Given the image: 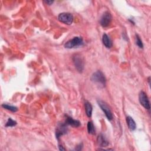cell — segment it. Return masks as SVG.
<instances>
[{
	"label": "cell",
	"mask_w": 151,
	"mask_h": 151,
	"mask_svg": "<svg viewBox=\"0 0 151 151\" xmlns=\"http://www.w3.org/2000/svg\"><path fill=\"white\" fill-rule=\"evenodd\" d=\"M91 80L93 82L98 84L102 88L104 87L106 85V78L104 74L100 71H97L94 73L92 76Z\"/></svg>",
	"instance_id": "1"
},
{
	"label": "cell",
	"mask_w": 151,
	"mask_h": 151,
	"mask_svg": "<svg viewBox=\"0 0 151 151\" xmlns=\"http://www.w3.org/2000/svg\"><path fill=\"white\" fill-rule=\"evenodd\" d=\"M83 40L82 37H75L67 41L64 44V47L67 49L77 48L83 45Z\"/></svg>",
	"instance_id": "2"
},
{
	"label": "cell",
	"mask_w": 151,
	"mask_h": 151,
	"mask_svg": "<svg viewBox=\"0 0 151 151\" xmlns=\"http://www.w3.org/2000/svg\"><path fill=\"white\" fill-rule=\"evenodd\" d=\"M58 19L60 22L67 25H71L73 21V16L69 13H62L58 16Z\"/></svg>",
	"instance_id": "3"
},
{
	"label": "cell",
	"mask_w": 151,
	"mask_h": 151,
	"mask_svg": "<svg viewBox=\"0 0 151 151\" xmlns=\"http://www.w3.org/2000/svg\"><path fill=\"white\" fill-rule=\"evenodd\" d=\"M98 103L99 106L100 107L101 109L104 113L106 117L107 118V119H108L109 121L112 120L113 115H112V112L109 108V107L107 106V104L105 102H104L102 100L98 101Z\"/></svg>",
	"instance_id": "4"
},
{
	"label": "cell",
	"mask_w": 151,
	"mask_h": 151,
	"mask_svg": "<svg viewBox=\"0 0 151 151\" xmlns=\"http://www.w3.org/2000/svg\"><path fill=\"white\" fill-rule=\"evenodd\" d=\"M139 100L141 104L145 107L146 109L149 110L150 108V102L149 100V99L148 98V96L146 94L143 92L141 91L139 94Z\"/></svg>",
	"instance_id": "5"
},
{
	"label": "cell",
	"mask_w": 151,
	"mask_h": 151,
	"mask_svg": "<svg viewBox=\"0 0 151 151\" xmlns=\"http://www.w3.org/2000/svg\"><path fill=\"white\" fill-rule=\"evenodd\" d=\"M73 61L75 67L76 68L78 71L82 73L84 69V62L80 56L79 55H75L73 57Z\"/></svg>",
	"instance_id": "6"
},
{
	"label": "cell",
	"mask_w": 151,
	"mask_h": 151,
	"mask_svg": "<svg viewBox=\"0 0 151 151\" xmlns=\"http://www.w3.org/2000/svg\"><path fill=\"white\" fill-rule=\"evenodd\" d=\"M112 19V17L110 12L106 11L102 16L100 21L101 26L103 27H108L111 23Z\"/></svg>",
	"instance_id": "7"
},
{
	"label": "cell",
	"mask_w": 151,
	"mask_h": 151,
	"mask_svg": "<svg viewBox=\"0 0 151 151\" xmlns=\"http://www.w3.org/2000/svg\"><path fill=\"white\" fill-rule=\"evenodd\" d=\"M66 124H60L59 126L57 127L56 130V138L58 140H59V138L66 134L67 132V128L66 126Z\"/></svg>",
	"instance_id": "8"
},
{
	"label": "cell",
	"mask_w": 151,
	"mask_h": 151,
	"mask_svg": "<svg viewBox=\"0 0 151 151\" xmlns=\"http://www.w3.org/2000/svg\"><path fill=\"white\" fill-rule=\"evenodd\" d=\"M66 124L75 127H78L80 126V122L79 121L74 120L72 117L67 115L66 116Z\"/></svg>",
	"instance_id": "9"
},
{
	"label": "cell",
	"mask_w": 151,
	"mask_h": 151,
	"mask_svg": "<svg viewBox=\"0 0 151 151\" xmlns=\"http://www.w3.org/2000/svg\"><path fill=\"white\" fill-rule=\"evenodd\" d=\"M102 41L104 46L107 48H111L112 47V41L110 37L106 34H104L103 35L102 37Z\"/></svg>",
	"instance_id": "10"
},
{
	"label": "cell",
	"mask_w": 151,
	"mask_h": 151,
	"mask_svg": "<svg viewBox=\"0 0 151 151\" xmlns=\"http://www.w3.org/2000/svg\"><path fill=\"white\" fill-rule=\"evenodd\" d=\"M126 122L129 129L132 131H135L136 127V125L135 122L134 121L133 119L130 116H127L126 117Z\"/></svg>",
	"instance_id": "11"
},
{
	"label": "cell",
	"mask_w": 151,
	"mask_h": 151,
	"mask_svg": "<svg viewBox=\"0 0 151 151\" xmlns=\"http://www.w3.org/2000/svg\"><path fill=\"white\" fill-rule=\"evenodd\" d=\"M98 142L101 147H106L109 145V142L107 141L104 136L102 134L99 135L98 137Z\"/></svg>",
	"instance_id": "12"
},
{
	"label": "cell",
	"mask_w": 151,
	"mask_h": 151,
	"mask_svg": "<svg viewBox=\"0 0 151 151\" xmlns=\"http://www.w3.org/2000/svg\"><path fill=\"white\" fill-rule=\"evenodd\" d=\"M85 106V111H86V114L88 116V117H90L92 115V111H93V107L92 104L89 102H86L84 103Z\"/></svg>",
	"instance_id": "13"
},
{
	"label": "cell",
	"mask_w": 151,
	"mask_h": 151,
	"mask_svg": "<svg viewBox=\"0 0 151 151\" xmlns=\"http://www.w3.org/2000/svg\"><path fill=\"white\" fill-rule=\"evenodd\" d=\"M2 107H3V108H4L5 109H7L8 111H11L13 112H17L18 111V109H17V107L13 106H11V105L7 104L6 103L3 104H2Z\"/></svg>",
	"instance_id": "14"
},
{
	"label": "cell",
	"mask_w": 151,
	"mask_h": 151,
	"mask_svg": "<svg viewBox=\"0 0 151 151\" xmlns=\"http://www.w3.org/2000/svg\"><path fill=\"white\" fill-rule=\"evenodd\" d=\"M88 131L89 134H91V135L95 134L94 126L92 122H89L88 123Z\"/></svg>",
	"instance_id": "15"
},
{
	"label": "cell",
	"mask_w": 151,
	"mask_h": 151,
	"mask_svg": "<svg viewBox=\"0 0 151 151\" xmlns=\"http://www.w3.org/2000/svg\"><path fill=\"white\" fill-rule=\"evenodd\" d=\"M17 125V122L13 120L11 118H9L6 124H5V127H13Z\"/></svg>",
	"instance_id": "16"
},
{
	"label": "cell",
	"mask_w": 151,
	"mask_h": 151,
	"mask_svg": "<svg viewBox=\"0 0 151 151\" xmlns=\"http://www.w3.org/2000/svg\"><path fill=\"white\" fill-rule=\"evenodd\" d=\"M136 45L141 49H142L144 47V45H143V43H142V40H141V38H140V37H139L138 35H136Z\"/></svg>",
	"instance_id": "17"
},
{
	"label": "cell",
	"mask_w": 151,
	"mask_h": 151,
	"mask_svg": "<svg viewBox=\"0 0 151 151\" xmlns=\"http://www.w3.org/2000/svg\"><path fill=\"white\" fill-rule=\"evenodd\" d=\"M45 3H46L47 4H48V5H51L53 3V1H44Z\"/></svg>",
	"instance_id": "18"
},
{
	"label": "cell",
	"mask_w": 151,
	"mask_h": 151,
	"mask_svg": "<svg viewBox=\"0 0 151 151\" xmlns=\"http://www.w3.org/2000/svg\"><path fill=\"white\" fill-rule=\"evenodd\" d=\"M59 149L60 150H65V149H64L63 146H62V145H59Z\"/></svg>",
	"instance_id": "19"
}]
</instances>
